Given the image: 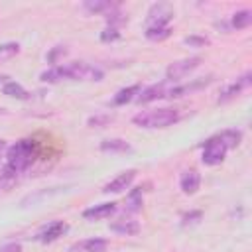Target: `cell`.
Returning a JSON list of instances; mask_svg holds the SVG:
<instances>
[{
  "label": "cell",
  "instance_id": "cell-15",
  "mask_svg": "<svg viewBox=\"0 0 252 252\" xmlns=\"http://www.w3.org/2000/svg\"><path fill=\"white\" fill-rule=\"evenodd\" d=\"M100 150H102V152H108V154H126V152L132 150V146H130L126 140L110 138V140H102V142H100Z\"/></svg>",
  "mask_w": 252,
  "mask_h": 252
},
{
  "label": "cell",
  "instance_id": "cell-24",
  "mask_svg": "<svg viewBox=\"0 0 252 252\" xmlns=\"http://www.w3.org/2000/svg\"><path fill=\"white\" fill-rule=\"evenodd\" d=\"M18 51H20L18 43H4V45H0V57H10V55H14Z\"/></svg>",
  "mask_w": 252,
  "mask_h": 252
},
{
  "label": "cell",
  "instance_id": "cell-26",
  "mask_svg": "<svg viewBox=\"0 0 252 252\" xmlns=\"http://www.w3.org/2000/svg\"><path fill=\"white\" fill-rule=\"evenodd\" d=\"M183 41H185L187 45H195V47H203V45L209 43L205 37H197V35H189V37H185Z\"/></svg>",
  "mask_w": 252,
  "mask_h": 252
},
{
  "label": "cell",
  "instance_id": "cell-9",
  "mask_svg": "<svg viewBox=\"0 0 252 252\" xmlns=\"http://www.w3.org/2000/svg\"><path fill=\"white\" fill-rule=\"evenodd\" d=\"M67 230H69V224H67V222H63V220H53V222H49V224H45L43 228L37 230L35 240L47 244V242H53V240H57L59 236H63Z\"/></svg>",
  "mask_w": 252,
  "mask_h": 252
},
{
  "label": "cell",
  "instance_id": "cell-12",
  "mask_svg": "<svg viewBox=\"0 0 252 252\" xmlns=\"http://www.w3.org/2000/svg\"><path fill=\"white\" fill-rule=\"evenodd\" d=\"M116 203H100V205H94L91 209H85L83 211V219L87 220H100V219H106L110 215L116 213Z\"/></svg>",
  "mask_w": 252,
  "mask_h": 252
},
{
  "label": "cell",
  "instance_id": "cell-5",
  "mask_svg": "<svg viewBox=\"0 0 252 252\" xmlns=\"http://www.w3.org/2000/svg\"><path fill=\"white\" fill-rule=\"evenodd\" d=\"M199 65H201V57H187V59L173 61V63L165 69V79H167L169 83H171V81H177V79H183V77H187L191 71H195Z\"/></svg>",
  "mask_w": 252,
  "mask_h": 252
},
{
  "label": "cell",
  "instance_id": "cell-13",
  "mask_svg": "<svg viewBox=\"0 0 252 252\" xmlns=\"http://www.w3.org/2000/svg\"><path fill=\"white\" fill-rule=\"evenodd\" d=\"M108 242L104 238H85L69 246V252H104Z\"/></svg>",
  "mask_w": 252,
  "mask_h": 252
},
{
  "label": "cell",
  "instance_id": "cell-27",
  "mask_svg": "<svg viewBox=\"0 0 252 252\" xmlns=\"http://www.w3.org/2000/svg\"><path fill=\"white\" fill-rule=\"evenodd\" d=\"M59 55H65V47H63V45H57V47L47 55V61H49V63H57Z\"/></svg>",
  "mask_w": 252,
  "mask_h": 252
},
{
  "label": "cell",
  "instance_id": "cell-29",
  "mask_svg": "<svg viewBox=\"0 0 252 252\" xmlns=\"http://www.w3.org/2000/svg\"><path fill=\"white\" fill-rule=\"evenodd\" d=\"M0 252H22V244L20 242H8L0 246Z\"/></svg>",
  "mask_w": 252,
  "mask_h": 252
},
{
  "label": "cell",
  "instance_id": "cell-17",
  "mask_svg": "<svg viewBox=\"0 0 252 252\" xmlns=\"http://www.w3.org/2000/svg\"><path fill=\"white\" fill-rule=\"evenodd\" d=\"M138 93H140V85H130V87H126V89H120V91L114 94L112 104H116V106L126 104V102H130L132 98H136Z\"/></svg>",
  "mask_w": 252,
  "mask_h": 252
},
{
  "label": "cell",
  "instance_id": "cell-23",
  "mask_svg": "<svg viewBox=\"0 0 252 252\" xmlns=\"http://www.w3.org/2000/svg\"><path fill=\"white\" fill-rule=\"evenodd\" d=\"M100 39H102V41H116V39H120L118 28H106V30L100 33Z\"/></svg>",
  "mask_w": 252,
  "mask_h": 252
},
{
  "label": "cell",
  "instance_id": "cell-22",
  "mask_svg": "<svg viewBox=\"0 0 252 252\" xmlns=\"http://www.w3.org/2000/svg\"><path fill=\"white\" fill-rule=\"evenodd\" d=\"M112 118H114L112 114H96V116H91V118H89V126H91V128H94V126H96V128H102V126H106L108 122H112Z\"/></svg>",
  "mask_w": 252,
  "mask_h": 252
},
{
  "label": "cell",
  "instance_id": "cell-16",
  "mask_svg": "<svg viewBox=\"0 0 252 252\" xmlns=\"http://www.w3.org/2000/svg\"><path fill=\"white\" fill-rule=\"evenodd\" d=\"M83 8L89 14H110L112 10L118 8V4H114V2H102V0H89V2L83 4Z\"/></svg>",
  "mask_w": 252,
  "mask_h": 252
},
{
  "label": "cell",
  "instance_id": "cell-11",
  "mask_svg": "<svg viewBox=\"0 0 252 252\" xmlns=\"http://www.w3.org/2000/svg\"><path fill=\"white\" fill-rule=\"evenodd\" d=\"M179 187H181V191L185 195H195L199 191V187H201V175H199V171L197 169L183 171L181 177H179Z\"/></svg>",
  "mask_w": 252,
  "mask_h": 252
},
{
  "label": "cell",
  "instance_id": "cell-25",
  "mask_svg": "<svg viewBox=\"0 0 252 252\" xmlns=\"http://www.w3.org/2000/svg\"><path fill=\"white\" fill-rule=\"evenodd\" d=\"M130 203H132V209L134 211L140 209V205H142V189H134L130 193Z\"/></svg>",
  "mask_w": 252,
  "mask_h": 252
},
{
  "label": "cell",
  "instance_id": "cell-10",
  "mask_svg": "<svg viewBox=\"0 0 252 252\" xmlns=\"http://www.w3.org/2000/svg\"><path fill=\"white\" fill-rule=\"evenodd\" d=\"M136 177V169H128V171H122L120 175H116L112 181H108L104 187H102V193H122L124 189H128L132 185Z\"/></svg>",
  "mask_w": 252,
  "mask_h": 252
},
{
  "label": "cell",
  "instance_id": "cell-1",
  "mask_svg": "<svg viewBox=\"0 0 252 252\" xmlns=\"http://www.w3.org/2000/svg\"><path fill=\"white\" fill-rule=\"evenodd\" d=\"M43 83H59V81H100L102 71L85 61H75L67 65H55L39 75Z\"/></svg>",
  "mask_w": 252,
  "mask_h": 252
},
{
  "label": "cell",
  "instance_id": "cell-30",
  "mask_svg": "<svg viewBox=\"0 0 252 252\" xmlns=\"http://www.w3.org/2000/svg\"><path fill=\"white\" fill-rule=\"evenodd\" d=\"M2 112H4V110H2V108H0V114H2Z\"/></svg>",
  "mask_w": 252,
  "mask_h": 252
},
{
  "label": "cell",
  "instance_id": "cell-18",
  "mask_svg": "<svg viewBox=\"0 0 252 252\" xmlns=\"http://www.w3.org/2000/svg\"><path fill=\"white\" fill-rule=\"evenodd\" d=\"M2 91H4V94L14 96V98H22V100L30 98V93H28L20 83H16V81H6V83L2 85Z\"/></svg>",
  "mask_w": 252,
  "mask_h": 252
},
{
  "label": "cell",
  "instance_id": "cell-19",
  "mask_svg": "<svg viewBox=\"0 0 252 252\" xmlns=\"http://www.w3.org/2000/svg\"><path fill=\"white\" fill-rule=\"evenodd\" d=\"M250 24H252V12H250V10H238V12H234L232 18H230V26H232L234 30H244V28H248Z\"/></svg>",
  "mask_w": 252,
  "mask_h": 252
},
{
  "label": "cell",
  "instance_id": "cell-6",
  "mask_svg": "<svg viewBox=\"0 0 252 252\" xmlns=\"http://www.w3.org/2000/svg\"><path fill=\"white\" fill-rule=\"evenodd\" d=\"M250 83H252V73H250V71L242 73L240 77H236V81H232L230 85H226V87L222 89V93L219 94V102H228V100H232L234 96L242 94V93L250 87Z\"/></svg>",
  "mask_w": 252,
  "mask_h": 252
},
{
  "label": "cell",
  "instance_id": "cell-21",
  "mask_svg": "<svg viewBox=\"0 0 252 252\" xmlns=\"http://www.w3.org/2000/svg\"><path fill=\"white\" fill-rule=\"evenodd\" d=\"M171 33V28L165 26V28H146V37L152 39V41H161L165 37H169Z\"/></svg>",
  "mask_w": 252,
  "mask_h": 252
},
{
  "label": "cell",
  "instance_id": "cell-28",
  "mask_svg": "<svg viewBox=\"0 0 252 252\" xmlns=\"http://www.w3.org/2000/svg\"><path fill=\"white\" fill-rule=\"evenodd\" d=\"M201 217H203V215H201V211H191V213L183 215V224H189V222H197Z\"/></svg>",
  "mask_w": 252,
  "mask_h": 252
},
{
  "label": "cell",
  "instance_id": "cell-14",
  "mask_svg": "<svg viewBox=\"0 0 252 252\" xmlns=\"http://www.w3.org/2000/svg\"><path fill=\"white\" fill-rule=\"evenodd\" d=\"M110 230L116 234H122V236H132V234L140 232V222L134 219H126V217L116 219L114 222H110Z\"/></svg>",
  "mask_w": 252,
  "mask_h": 252
},
{
  "label": "cell",
  "instance_id": "cell-8",
  "mask_svg": "<svg viewBox=\"0 0 252 252\" xmlns=\"http://www.w3.org/2000/svg\"><path fill=\"white\" fill-rule=\"evenodd\" d=\"M169 81H163V83H156L152 87H146L144 91L138 93L136 100L140 104H146V102H154V100H159V98H167L169 94Z\"/></svg>",
  "mask_w": 252,
  "mask_h": 252
},
{
  "label": "cell",
  "instance_id": "cell-20",
  "mask_svg": "<svg viewBox=\"0 0 252 252\" xmlns=\"http://www.w3.org/2000/svg\"><path fill=\"white\" fill-rule=\"evenodd\" d=\"M219 136L222 138V142L226 144V148H228V150H230V148H236V146L240 144V140H242V132H240V130H234V128L222 130Z\"/></svg>",
  "mask_w": 252,
  "mask_h": 252
},
{
  "label": "cell",
  "instance_id": "cell-7",
  "mask_svg": "<svg viewBox=\"0 0 252 252\" xmlns=\"http://www.w3.org/2000/svg\"><path fill=\"white\" fill-rule=\"evenodd\" d=\"M173 18V10L169 4H154L148 12V28H165Z\"/></svg>",
  "mask_w": 252,
  "mask_h": 252
},
{
  "label": "cell",
  "instance_id": "cell-2",
  "mask_svg": "<svg viewBox=\"0 0 252 252\" xmlns=\"http://www.w3.org/2000/svg\"><path fill=\"white\" fill-rule=\"evenodd\" d=\"M37 154H39V148H37L35 140H30V138L20 140V142H16L14 146L8 148L6 163H4V165H6L14 175L24 173L28 167H32V163L35 161Z\"/></svg>",
  "mask_w": 252,
  "mask_h": 252
},
{
  "label": "cell",
  "instance_id": "cell-4",
  "mask_svg": "<svg viewBox=\"0 0 252 252\" xmlns=\"http://www.w3.org/2000/svg\"><path fill=\"white\" fill-rule=\"evenodd\" d=\"M226 152H228L226 144H224V142H222V138L217 134V136L209 138V140L203 144L201 161H203L205 165H217V163H220V161L224 159Z\"/></svg>",
  "mask_w": 252,
  "mask_h": 252
},
{
  "label": "cell",
  "instance_id": "cell-3",
  "mask_svg": "<svg viewBox=\"0 0 252 252\" xmlns=\"http://www.w3.org/2000/svg\"><path fill=\"white\" fill-rule=\"evenodd\" d=\"M179 120V110L175 108H156L140 112L132 118V122L140 128H165Z\"/></svg>",
  "mask_w": 252,
  "mask_h": 252
}]
</instances>
